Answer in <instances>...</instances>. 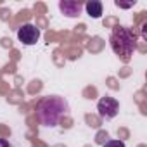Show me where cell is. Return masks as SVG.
<instances>
[{"instance_id":"6da1fadb","label":"cell","mask_w":147,"mask_h":147,"mask_svg":"<svg viewBox=\"0 0 147 147\" xmlns=\"http://www.w3.org/2000/svg\"><path fill=\"white\" fill-rule=\"evenodd\" d=\"M69 114V104L59 95L43 97L36 106V118L43 126H57L59 121Z\"/></svg>"},{"instance_id":"7a4b0ae2","label":"cell","mask_w":147,"mask_h":147,"mask_svg":"<svg viewBox=\"0 0 147 147\" xmlns=\"http://www.w3.org/2000/svg\"><path fill=\"white\" fill-rule=\"evenodd\" d=\"M109 43L116 55H121L125 61H128L137 49V35L125 26H116L111 33Z\"/></svg>"},{"instance_id":"3957f363","label":"cell","mask_w":147,"mask_h":147,"mask_svg":"<svg viewBox=\"0 0 147 147\" xmlns=\"http://www.w3.org/2000/svg\"><path fill=\"white\" fill-rule=\"evenodd\" d=\"M97 111H99V116L104 118V119H113L116 118L118 111H119V102L114 99V97H100L99 102H97Z\"/></svg>"},{"instance_id":"277c9868","label":"cell","mask_w":147,"mask_h":147,"mask_svg":"<svg viewBox=\"0 0 147 147\" xmlns=\"http://www.w3.org/2000/svg\"><path fill=\"white\" fill-rule=\"evenodd\" d=\"M18 40L23 45H35L40 40V30L35 24H30V23L28 24H23L18 30Z\"/></svg>"},{"instance_id":"5b68a950","label":"cell","mask_w":147,"mask_h":147,"mask_svg":"<svg viewBox=\"0 0 147 147\" xmlns=\"http://www.w3.org/2000/svg\"><path fill=\"white\" fill-rule=\"evenodd\" d=\"M83 7H85V4L80 2V0L78 2L76 0H61L59 2V9L66 18H78L82 14Z\"/></svg>"},{"instance_id":"8992f818","label":"cell","mask_w":147,"mask_h":147,"mask_svg":"<svg viewBox=\"0 0 147 147\" xmlns=\"http://www.w3.org/2000/svg\"><path fill=\"white\" fill-rule=\"evenodd\" d=\"M83 9H87V14L94 19H99L102 16V2H99V0H90L85 4Z\"/></svg>"},{"instance_id":"52a82bcc","label":"cell","mask_w":147,"mask_h":147,"mask_svg":"<svg viewBox=\"0 0 147 147\" xmlns=\"http://www.w3.org/2000/svg\"><path fill=\"white\" fill-rule=\"evenodd\" d=\"M104 147H126V145H125V142H121V140H107V142L104 144Z\"/></svg>"},{"instance_id":"ba28073f","label":"cell","mask_w":147,"mask_h":147,"mask_svg":"<svg viewBox=\"0 0 147 147\" xmlns=\"http://www.w3.org/2000/svg\"><path fill=\"white\" fill-rule=\"evenodd\" d=\"M116 7H121V9H130V7H133L135 5V0L133 2H121V0H116Z\"/></svg>"},{"instance_id":"9c48e42d","label":"cell","mask_w":147,"mask_h":147,"mask_svg":"<svg viewBox=\"0 0 147 147\" xmlns=\"http://www.w3.org/2000/svg\"><path fill=\"white\" fill-rule=\"evenodd\" d=\"M0 147H11L9 140H5V138H0Z\"/></svg>"}]
</instances>
